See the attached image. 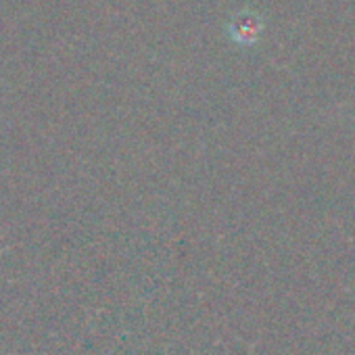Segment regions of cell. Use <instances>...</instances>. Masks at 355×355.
<instances>
[{
  "label": "cell",
  "mask_w": 355,
  "mask_h": 355,
  "mask_svg": "<svg viewBox=\"0 0 355 355\" xmlns=\"http://www.w3.org/2000/svg\"><path fill=\"white\" fill-rule=\"evenodd\" d=\"M261 30H263V21L261 17L251 11V9H245V11H239L230 24H228V34L232 38V42L241 44V46H251L259 40L261 36Z\"/></svg>",
  "instance_id": "cell-1"
}]
</instances>
